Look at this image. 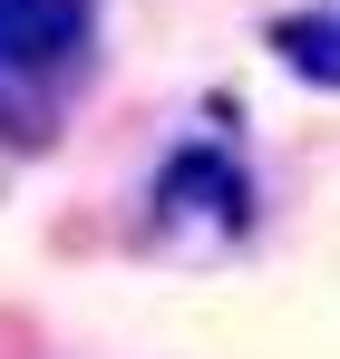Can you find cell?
<instances>
[{"label":"cell","mask_w":340,"mask_h":359,"mask_svg":"<svg viewBox=\"0 0 340 359\" xmlns=\"http://www.w3.org/2000/svg\"><path fill=\"white\" fill-rule=\"evenodd\" d=\"M185 204H204L224 233L253 224V184H243V165H233L224 146H185L166 175H156V214H185Z\"/></svg>","instance_id":"7a4b0ae2"},{"label":"cell","mask_w":340,"mask_h":359,"mask_svg":"<svg viewBox=\"0 0 340 359\" xmlns=\"http://www.w3.org/2000/svg\"><path fill=\"white\" fill-rule=\"evenodd\" d=\"M98 0H0V78H58L88 59Z\"/></svg>","instance_id":"6da1fadb"},{"label":"cell","mask_w":340,"mask_h":359,"mask_svg":"<svg viewBox=\"0 0 340 359\" xmlns=\"http://www.w3.org/2000/svg\"><path fill=\"white\" fill-rule=\"evenodd\" d=\"M273 59L311 88H340V10H292L273 20Z\"/></svg>","instance_id":"3957f363"}]
</instances>
